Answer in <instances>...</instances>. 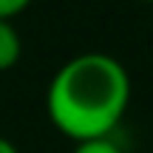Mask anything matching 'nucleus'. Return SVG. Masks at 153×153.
Returning <instances> with one entry per match:
<instances>
[{"mask_svg":"<svg viewBox=\"0 0 153 153\" xmlns=\"http://www.w3.org/2000/svg\"><path fill=\"white\" fill-rule=\"evenodd\" d=\"M23 54V40L11 20H0V71H9L20 62Z\"/></svg>","mask_w":153,"mask_h":153,"instance_id":"nucleus-2","label":"nucleus"},{"mask_svg":"<svg viewBox=\"0 0 153 153\" xmlns=\"http://www.w3.org/2000/svg\"><path fill=\"white\" fill-rule=\"evenodd\" d=\"M34 0H0V20H11V17L23 14Z\"/></svg>","mask_w":153,"mask_h":153,"instance_id":"nucleus-4","label":"nucleus"},{"mask_svg":"<svg viewBox=\"0 0 153 153\" xmlns=\"http://www.w3.org/2000/svg\"><path fill=\"white\" fill-rule=\"evenodd\" d=\"M131 105V74L105 51H82L54 71L45 91L51 125L71 142L102 139L116 131Z\"/></svg>","mask_w":153,"mask_h":153,"instance_id":"nucleus-1","label":"nucleus"},{"mask_svg":"<svg viewBox=\"0 0 153 153\" xmlns=\"http://www.w3.org/2000/svg\"><path fill=\"white\" fill-rule=\"evenodd\" d=\"M71 153H125V150L114 142V136H102V139L74 142V150H71Z\"/></svg>","mask_w":153,"mask_h":153,"instance_id":"nucleus-3","label":"nucleus"},{"mask_svg":"<svg viewBox=\"0 0 153 153\" xmlns=\"http://www.w3.org/2000/svg\"><path fill=\"white\" fill-rule=\"evenodd\" d=\"M0 153H20V150H17L14 142H9L6 136H0Z\"/></svg>","mask_w":153,"mask_h":153,"instance_id":"nucleus-5","label":"nucleus"},{"mask_svg":"<svg viewBox=\"0 0 153 153\" xmlns=\"http://www.w3.org/2000/svg\"><path fill=\"white\" fill-rule=\"evenodd\" d=\"M139 3H153V0H139Z\"/></svg>","mask_w":153,"mask_h":153,"instance_id":"nucleus-6","label":"nucleus"}]
</instances>
